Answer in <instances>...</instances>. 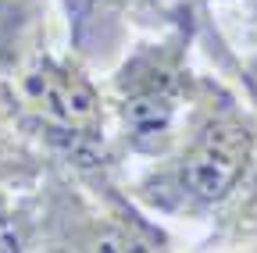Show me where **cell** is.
I'll return each instance as SVG.
<instances>
[{
  "instance_id": "6da1fadb",
  "label": "cell",
  "mask_w": 257,
  "mask_h": 253,
  "mask_svg": "<svg viewBox=\"0 0 257 253\" xmlns=\"http://www.w3.org/2000/svg\"><path fill=\"white\" fill-rule=\"evenodd\" d=\"M0 82L15 129L50 164L72 171L104 196H128L121 182L125 157L114 146L111 104L96 68L79 54L54 50L40 40L0 72Z\"/></svg>"
},
{
  "instance_id": "8992f818",
  "label": "cell",
  "mask_w": 257,
  "mask_h": 253,
  "mask_svg": "<svg viewBox=\"0 0 257 253\" xmlns=\"http://www.w3.org/2000/svg\"><path fill=\"white\" fill-rule=\"evenodd\" d=\"M47 40V0H0V72Z\"/></svg>"
},
{
  "instance_id": "52a82bcc",
  "label": "cell",
  "mask_w": 257,
  "mask_h": 253,
  "mask_svg": "<svg viewBox=\"0 0 257 253\" xmlns=\"http://www.w3.org/2000/svg\"><path fill=\"white\" fill-rule=\"evenodd\" d=\"M136 33H157V29H193L197 43H218V33L207 18V0H133Z\"/></svg>"
},
{
  "instance_id": "ba28073f",
  "label": "cell",
  "mask_w": 257,
  "mask_h": 253,
  "mask_svg": "<svg viewBox=\"0 0 257 253\" xmlns=\"http://www.w3.org/2000/svg\"><path fill=\"white\" fill-rule=\"evenodd\" d=\"M239 72H243V75H239L243 86L250 89V97H253V104H257V54L246 61V65H239Z\"/></svg>"
},
{
  "instance_id": "7a4b0ae2",
  "label": "cell",
  "mask_w": 257,
  "mask_h": 253,
  "mask_svg": "<svg viewBox=\"0 0 257 253\" xmlns=\"http://www.w3.org/2000/svg\"><path fill=\"white\" fill-rule=\"evenodd\" d=\"M257 175V111L246 107L218 75L197 82L175 143L128 182L154 217L211 221Z\"/></svg>"
},
{
  "instance_id": "3957f363",
  "label": "cell",
  "mask_w": 257,
  "mask_h": 253,
  "mask_svg": "<svg viewBox=\"0 0 257 253\" xmlns=\"http://www.w3.org/2000/svg\"><path fill=\"white\" fill-rule=\"evenodd\" d=\"M193 29L143 33L107 68L104 89L114 146L125 161H157L175 143L200 82V72L193 68Z\"/></svg>"
},
{
  "instance_id": "277c9868",
  "label": "cell",
  "mask_w": 257,
  "mask_h": 253,
  "mask_svg": "<svg viewBox=\"0 0 257 253\" xmlns=\"http://www.w3.org/2000/svg\"><path fill=\"white\" fill-rule=\"evenodd\" d=\"M172 239L133 196H104L47 161L11 200L8 249H168Z\"/></svg>"
},
{
  "instance_id": "5b68a950",
  "label": "cell",
  "mask_w": 257,
  "mask_h": 253,
  "mask_svg": "<svg viewBox=\"0 0 257 253\" xmlns=\"http://www.w3.org/2000/svg\"><path fill=\"white\" fill-rule=\"evenodd\" d=\"M68 25V50L89 68L107 72L133 43V0H54Z\"/></svg>"
}]
</instances>
